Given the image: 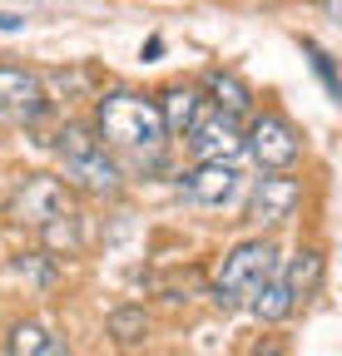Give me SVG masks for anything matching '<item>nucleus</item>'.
<instances>
[{
	"label": "nucleus",
	"mask_w": 342,
	"mask_h": 356,
	"mask_svg": "<svg viewBox=\"0 0 342 356\" xmlns=\"http://www.w3.org/2000/svg\"><path fill=\"white\" fill-rule=\"evenodd\" d=\"M100 144L119 159H130L134 168H159L164 163V119H159V104L149 95H134V89H114L95 104V124Z\"/></svg>",
	"instance_id": "1"
},
{
	"label": "nucleus",
	"mask_w": 342,
	"mask_h": 356,
	"mask_svg": "<svg viewBox=\"0 0 342 356\" xmlns=\"http://www.w3.org/2000/svg\"><path fill=\"white\" fill-rule=\"evenodd\" d=\"M55 159H60V173H65V188H79V193H95V198H114L119 193V163L114 154L100 144V134L90 124H65L55 134Z\"/></svg>",
	"instance_id": "2"
},
{
	"label": "nucleus",
	"mask_w": 342,
	"mask_h": 356,
	"mask_svg": "<svg viewBox=\"0 0 342 356\" xmlns=\"http://www.w3.org/2000/svg\"><path fill=\"white\" fill-rule=\"evenodd\" d=\"M273 273H278V248L268 238H248V243H238V248L224 252L219 273H213V302H219L224 312L248 307L253 292H258Z\"/></svg>",
	"instance_id": "3"
},
{
	"label": "nucleus",
	"mask_w": 342,
	"mask_h": 356,
	"mask_svg": "<svg viewBox=\"0 0 342 356\" xmlns=\"http://www.w3.org/2000/svg\"><path fill=\"white\" fill-rule=\"evenodd\" d=\"M70 213V188L60 184V178H50V173H30V178H20V184L10 188V198H6V218L15 222V228H50L55 218H65Z\"/></svg>",
	"instance_id": "4"
},
{
	"label": "nucleus",
	"mask_w": 342,
	"mask_h": 356,
	"mask_svg": "<svg viewBox=\"0 0 342 356\" xmlns=\"http://www.w3.org/2000/svg\"><path fill=\"white\" fill-rule=\"evenodd\" d=\"M243 149L258 159V168L268 173H288L297 163V154H303V134H297V124L278 109H263L258 119H253V129L243 134Z\"/></svg>",
	"instance_id": "5"
},
{
	"label": "nucleus",
	"mask_w": 342,
	"mask_h": 356,
	"mask_svg": "<svg viewBox=\"0 0 342 356\" xmlns=\"http://www.w3.org/2000/svg\"><path fill=\"white\" fill-rule=\"evenodd\" d=\"M184 144H189V154H194L199 163H233V159L243 154V129H238V119L224 114V109H203V114L189 124Z\"/></svg>",
	"instance_id": "6"
},
{
	"label": "nucleus",
	"mask_w": 342,
	"mask_h": 356,
	"mask_svg": "<svg viewBox=\"0 0 342 356\" xmlns=\"http://www.w3.org/2000/svg\"><path fill=\"white\" fill-rule=\"evenodd\" d=\"M45 109H50V99L35 70L0 65V124H35Z\"/></svg>",
	"instance_id": "7"
},
{
	"label": "nucleus",
	"mask_w": 342,
	"mask_h": 356,
	"mask_svg": "<svg viewBox=\"0 0 342 356\" xmlns=\"http://www.w3.org/2000/svg\"><path fill=\"white\" fill-rule=\"evenodd\" d=\"M238 188H243V178H238L233 163H194L179 178V193L199 208H224V203L238 198Z\"/></svg>",
	"instance_id": "8"
},
{
	"label": "nucleus",
	"mask_w": 342,
	"mask_h": 356,
	"mask_svg": "<svg viewBox=\"0 0 342 356\" xmlns=\"http://www.w3.org/2000/svg\"><path fill=\"white\" fill-rule=\"evenodd\" d=\"M297 188L288 173H268V178H258L253 184V198H248V218L253 222H263V228H273V222H283V218H293V208H297Z\"/></svg>",
	"instance_id": "9"
},
{
	"label": "nucleus",
	"mask_w": 342,
	"mask_h": 356,
	"mask_svg": "<svg viewBox=\"0 0 342 356\" xmlns=\"http://www.w3.org/2000/svg\"><path fill=\"white\" fill-rule=\"evenodd\" d=\"M278 282H283V292H288L293 307H303L308 297H318V287H322V252L318 248H303L297 257H288V267L278 273Z\"/></svg>",
	"instance_id": "10"
},
{
	"label": "nucleus",
	"mask_w": 342,
	"mask_h": 356,
	"mask_svg": "<svg viewBox=\"0 0 342 356\" xmlns=\"http://www.w3.org/2000/svg\"><path fill=\"white\" fill-rule=\"evenodd\" d=\"M6 356H70V346L45 322H15L6 337Z\"/></svg>",
	"instance_id": "11"
},
{
	"label": "nucleus",
	"mask_w": 342,
	"mask_h": 356,
	"mask_svg": "<svg viewBox=\"0 0 342 356\" xmlns=\"http://www.w3.org/2000/svg\"><path fill=\"white\" fill-rule=\"evenodd\" d=\"M159 104V119H164V134H189V124L203 114V95L199 89H164V99H154Z\"/></svg>",
	"instance_id": "12"
},
{
	"label": "nucleus",
	"mask_w": 342,
	"mask_h": 356,
	"mask_svg": "<svg viewBox=\"0 0 342 356\" xmlns=\"http://www.w3.org/2000/svg\"><path fill=\"white\" fill-rule=\"evenodd\" d=\"M208 95H213V109H224V114H248L253 109V89L233 74V70H213L208 74Z\"/></svg>",
	"instance_id": "13"
},
{
	"label": "nucleus",
	"mask_w": 342,
	"mask_h": 356,
	"mask_svg": "<svg viewBox=\"0 0 342 356\" xmlns=\"http://www.w3.org/2000/svg\"><path fill=\"white\" fill-rule=\"evenodd\" d=\"M248 312H253V317H258V322H283V317H293V302H288V292H283V282H278V273L258 287V292H253V302H248Z\"/></svg>",
	"instance_id": "14"
},
{
	"label": "nucleus",
	"mask_w": 342,
	"mask_h": 356,
	"mask_svg": "<svg viewBox=\"0 0 342 356\" xmlns=\"http://www.w3.org/2000/svg\"><path fill=\"white\" fill-rule=\"evenodd\" d=\"M109 332H114V341H124V346L144 341V332H149V317H144V307H119L114 317H109Z\"/></svg>",
	"instance_id": "15"
},
{
	"label": "nucleus",
	"mask_w": 342,
	"mask_h": 356,
	"mask_svg": "<svg viewBox=\"0 0 342 356\" xmlns=\"http://www.w3.org/2000/svg\"><path fill=\"white\" fill-rule=\"evenodd\" d=\"M303 55L313 60V70H318V79H322V89H327V95H332V99H342V79H337V65H332V55L322 50V44H318V40H303Z\"/></svg>",
	"instance_id": "16"
},
{
	"label": "nucleus",
	"mask_w": 342,
	"mask_h": 356,
	"mask_svg": "<svg viewBox=\"0 0 342 356\" xmlns=\"http://www.w3.org/2000/svg\"><path fill=\"white\" fill-rule=\"evenodd\" d=\"M15 273L20 277H35V282H50L55 277V262H50V252H20L15 257Z\"/></svg>",
	"instance_id": "17"
},
{
	"label": "nucleus",
	"mask_w": 342,
	"mask_h": 356,
	"mask_svg": "<svg viewBox=\"0 0 342 356\" xmlns=\"http://www.w3.org/2000/svg\"><path fill=\"white\" fill-rule=\"evenodd\" d=\"M248 356H288V341H283V337H263Z\"/></svg>",
	"instance_id": "18"
},
{
	"label": "nucleus",
	"mask_w": 342,
	"mask_h": 356,
	"mask_svg": "<svg viewBox=\"0 0 342 356\" xmlns=\"http://www.w3.org/2000/svg\"><path fill=\"white\" fill-rule=\"evenodd\" d=\"M25 25V15H10V10H0V30H20Z\"/></svg>",
	"instance_id": "19"
},
{
	"label": "nucleus",
	"mask_w": 342,
	"mask_h": 356,
	"mask_svg": "<svg viewBox=\"0 0 342 356\" xmlns=\"http://www.w3.org/2000/svg\"><path fill=\"white\" fill-rule=\"evenodd\" d=\"M159 55H164V40H159V35H154V40H149V44H144V60H159Z\"/></svg>",
	"instance_id": "20"
}]
</instances>
